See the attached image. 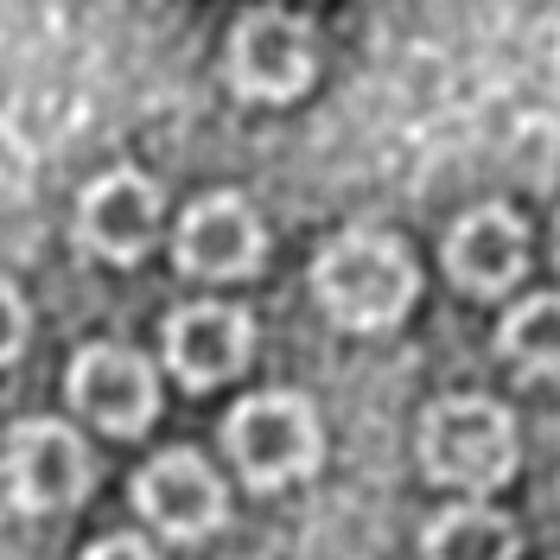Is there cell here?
Returning a JSON list of instances; mask_svg holds the SVG:
<instances>
[{
  "label": "cell",
  "instance_id": "6da1fadb",
  "mask_svg": "<svg viewBox=\"0 0 560 560\" xmlns=\"http://www.w3.org/2000/svg\"><path fill=\"white\" fill-rule=\"evenodd\" d=\"M313 293L331 325H345V331H388L415 306L420 268L401 236H388V230H345L313 261Z\"/></svg>",
  "mask_w": 560,
  "mask_h": 560
},
{
  "label": "cell",
  "instance_id": "7a4b0ae2",
  "mask_svg": "<svg viewBox=\"0 0 560 560\" xmlns=\"http://www.w3.org/2000/svg\"><path fill=\"white\" fill-rule=\"evenodd\" d=\"M420 465L427 478L465 497H485L503 490L523 465V440H516V420L503 401L490 395H446L433 401L420 420Z\"/></svg>",
  "mask_w": 560,
  "mask_h": 560
},
{
  "label": "cell",
  "instance_id": "3957f363",
  "mask_svg": "<svg viewBox=\"0 0 560 560\" xmlns=\"http://www.w3.org/2000/svg\"><path fill=\"white\" fill-rule=\"evenodd\" d=\"M230 458L255 490H287L300 478H313L325 458V433H318L313 401L300 395H248L236 401V415L223 420Z\"/></svg>",
  "mask_w": 560,
  "mask_h": 560
},
{
  "label": "cell",
  "instance_id": "277c9868",
  "mask_svg": "<svg viewBox=\"0 0 560 560\" xmlns=\"http://www.w3.org/2000/svg\"><path fill=\"white\" fill-rule=\"evenodd\" d=\"M318 70V38L300 13L255 7L230 33V83L248 103H293Z\"/></svg>",
  "mask_w": 560,
  "mask_h": 560
},
{
  "label": "cell",
  "instance_id": "5b68a950",
  "mask_svg": "<svg viewBox=\"0 0 560 560\" xmlns=\"http://www.w3.org/2000/svg\"><path fill=\"white\" fill-rule=\"evenodd\" d=\"M7 478H13V503L20 510H33V516L65 510V503H77L90 490V446L65 420H26V427H13Z\"/></svg>",
  "mask_w": 560,
  "mask_h": 560
},
{
  "label": "cell",
  "instance_id": "8992f818",
  "mask_svg": "<svg viewBox=\"0 0 560 560\" xmlns=\"http://www.w3.org/2000/svg\"><path fill=\"white\" fill-rule=\"evenodd\" d=\"M135 503L140 516L160 528V535H173V541H205L210 528H223V478L210 471L198 453H160L147 471L135 478Z\"/></svg>",
  "mask_w": 560,
  "mask_h": 560
},
{
  "label": "cell",
  "instance_id": "52a82bcc",
  "mask_svg": "<svg viewBox=\"0 0 560 560\" xmlns=\"http://www.w3.org/2000/svg\"><path fill=\"white\" fill-rule=\"evenodd\" d=\"M70 401L103 433H140L160 415V383H153L147 357H135L121 345H90L70 363Z\"/></svg>",
  "mask_w": 560,
  "mask_h": 560
},
{
  "label": "cell",
  "instance_id": "ba28073f",
  "mask_svg": "<svg viewBox=\"0 0 560 560\" xmlns=\"http://www.w3.org/2000/svg\"><path fill=\"white\" fill-rule=\"evenodd\" d=\"M248 350H255V325L243 306H185L166 318V363L185 388H217L230 376L248 370Z\"/></svg>",
  "mask_w": 560,
  "mask_h": 560
},
{
  "label": "cell",
  "instance_id": "9c48e42d",
  "mask_svg": "<svg viewBox=\"0 0 560 560\" xmlns=\"http://www.w3.org/2000/svg\"><path fill=\"white\" fill-rule=\"evenodd\" d=\"M446 275H453L465 293H478V300L510 293V287L528 275V230H523V217H516V210H503V205L465 210V217L453 223V236H446Z\"/></svg>",
  "mask_w": 560,
  "mask_h": 560
},
{
  "label": "cell",
  "instance_id": "30bf717a",
  "mask_svg": "<svg viewBox=\"0 0 560 560\" xmlns=\"http://www.w3.org/2000/svg\"><path fill=\"white\" fill-rule=\"evenodd\" d=\"M261 217L243 198H198L178 223V268L198 280H243L261 268Z\"/></svg>",
  "mask_w": 560,
  "mask_h": 560
},
{
  "label": "cell",
  "instance_id": "8fae6325",
  "mask_svg": "<svg viewBox=\"0 0 560 560\" xmlns=\"http://www.w3.org/2000/svg\"><path fill=\"white\" fill-rule=\"evenodd\" d=\"M77 236L103 261H140L160 236V191L140 173H103L77 205Z\"/></svg>",
  "mask_w": 560,
  "mask_h": 560
},
{
  "label": "cell",
  "instance_id": "7c38bea8",
  "mask_svg": "<svg viewBox=\"0 0 560 560\" xmlns=\"http://www.w3.org/2000/svg\"><path fill=\"white\" fill-rule=\"evenodd\" d=\"M516 555H523L516 523L485 497H465V503L440 510L420 528V560H516Z\"/></svg>",
  "mask_w": 560,
  "mask_h": 560
},
{
  "label": "cell",
  "instance_id": "4fadbf2b",
  "mask_svg": "<svg viewBox=\"0 0 560 560\" xmlns=\"http://www.w3.org/2000/svg\"><path fill=\"white\" fill-rule=\"evenodd\" d=\"M503 363L528 383H555L560 376V293H528L523 306H510L497 325Z\"/></svg>",
  "mask_w": 560,
  "mask_h": 560
},
{
  "label": "cell",
  "instance_id": "5bb4252c",
  "mask_svg": "<svg viewBox=\"0 0 560 560\" xmlns=\"http://www.w3.org/2000/svg\"><path fill=\"white\" fill-rule=\"evenodd\" d=\"M20 345H26V300L0 280V363H7Z\"/></svg>",
  "mask_w": 560,
  "mask_h": 560
},
{
  "label": "cell",
  "instance_id": "9a60e30c",
  "mask_svg": "<svg viewBox=\"0 0 560 560\" xmlns=\"http://www.w3.org/2000/svg\"><path fill=\"white\" fill-rule=\"evenodd\" d=\"M83 560H160V555H153L147 541H135V535H108V541H96Z\"/></svg>",
  "mask_w": 560,
  "mask_h": 560
},
{
  "label": "cell",
  "instance_id": "2e32d148",
  "mask_svg": "<svg viewBox=\"0 0 560 560\" xmlns=\"http://www.w3.org/2000/svg\"><path fill=\"white\" fill-rule=\"evenodd\" d=\"M555 261H560V223H555Z\"/></svg>",
  "mask_w": 560,
  "mask_h": 560
},
{
  "label": "cell",
  "instance_id": "e0dca14e",
  "mask_svg": "<svg viewBox=\"0 0 560 560\" xmlns=\"http://www.w3.org/2000/svg\"><path fill=\"white\" fill-rule=\"evenodd\" d=\"M555 560H560V555H555Z\"/></svg>",
  "mask_w": 560,
  "mask_h": 560
}]
</instances>
